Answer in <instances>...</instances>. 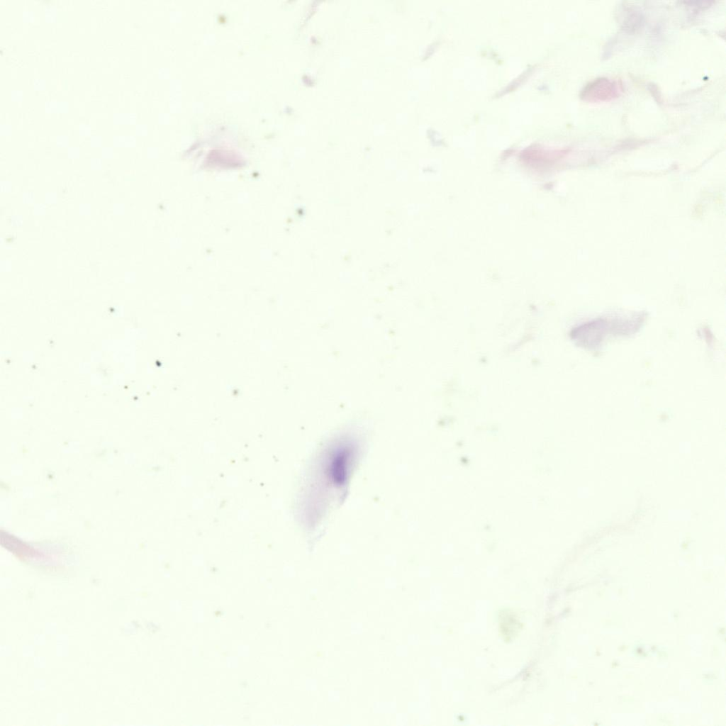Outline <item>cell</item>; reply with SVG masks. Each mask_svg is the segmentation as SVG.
<instances>
[{"label":"cell","instance_id":"cell-1","mask_svg":"<svg viewBox=\"0 0 726 726\" xmlns=\"http://www.w3.org/2000/svg\"><path fill=\"white\" fill-rule=\"evenodd\" d=\"M620 81L608 77H598L585 85L581 98L591 103L605 102L618 98L622 92Z\"/></svg>","mask_w":726,"mask_h":726}]
</instances>
